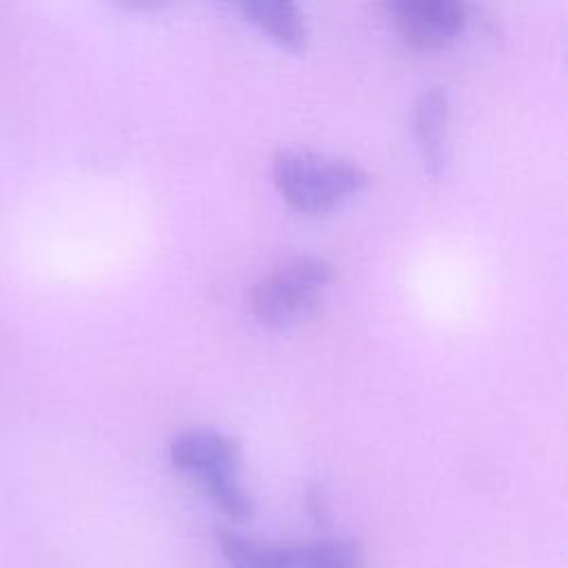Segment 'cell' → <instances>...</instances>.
Instances as JSON below:
<instances>
[{
    "label": "cell",
    "mask_w": 568,
    "mask_h": 568,
    "mask_svg": "<svg viewBox=\"0 0 568 568\" xmlns=\"http://www.w3.org/2000/svg\"><path fill=\"white\" fill-rule=\"evenodd\" d=\"M271 175L286 204L308 215L339 209L371 180L357 162L313 149H280Z\"/></svg>",
    "instance_id": "cell-1"
},
{
    "label": "cell",
    "mask_w": 568,
    "mask_h": 568,
    "mask_svg": "<svg viewBox=\"0 0 568 568\" xmlns=\"http://www.w3.org/2000/svg\"><path fill=\"white\" fill-rule=\"evenodd\" d=\"M169 462L197 477L222 513L237 521L253 517V499L240 484V444L215 428H184L169 442Z\"/></svg>",
    "instance_id": "cell-2"
},
{
    "label": "cell",
    "mask_w": 568,
    "mask_h": 568,
    "mask_svg": "<svg viewBox=\"0 0 568 568\" xmlns=\"http://www.w3.org/2000/svg\"><path fill=\"white\" fill-rule=\"evenodd\" d=\"M333 277V264L320 255L288 257L253 284L251 313L260 326L271 331L297 326L320 308Z\"/></svg>",
    "instance_id": "cell-3"
},
{
    "label": "cell",
    "mask_w": 568,
    "mask_h": 568,
    "mask_svg": "<svg viewBox=\"0 0 568 568\" xmlns=\"http://www.w3.org/2000/svg\"><path fill=\"white\" fill-rule=\"evenodd\" d=\"M217 548L231 568H362L364 552L351 539H322L300 546H271L235 530L215 532Z\"/></svg>",
    "instance_id": "cell-4"
},
{
    "label": "cell",
    "mask_w": 568,
    "mask_h": 568,
    "mask_svg": "<svg viewBox=\"0 0 568 568\" xmlns=\"http://www.w3.org/2000/svg\"><path fill=\"white\" fill-rule=\"evenodd\" d=\"M386 11L404 42L415 49H442L468 22V7L459 0H393Z\"/></svg>",
    "instance_id": "cell-5"
},
{
    "label": "cell",
    "mask_w": 568,
    "mask_h": 568,
    "mask_svg": "<svg viewBox=\"0 0 568 568\" xmlns=\"http://www.w3.org/2000/svg\"><path fill=\"white\" fill-rule=\"evenodd\" d=\"M448 118H450L448 91L439 84L426 87L413 104V133H415V142H417L424 169L435 178L444 169Z\"/></svg>",
    "instance_id": "cell-6"
},
{
    "label": "cell",
    "mask_w": 568,
    "mask_h": 568,
    "mask_svg": "<svg viewBox=\"0 0 568 568\" xmlns=\"http://www.w3.org/2000/svg\"><path fill=\"white\" fill-rule=\"evenodd\" d=\"M235 9L277 47L293 53L306 51L311 31L297 4L286 0H244Z\"/></svg>",
    "instance_id": "cell-7"
}]
</instances>
